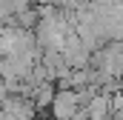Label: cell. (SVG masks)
Instances as JSON below:
<instances>
[{"instance_id": "1", "label": "cell", "mask_w": 123, "mask_h": 120, "mask_svg": "<svg viewBox=\"0 0 123 120\" xmlns=\"http://www.w3.org/2000/svg\"><path fill=\"white\" fill-rule=\"evenodd\" d=\"M77 109H80V103H77V91L74 89H55L52 106H49V117L52 120H69Z\"/></svg>"}, {"instance_id": "2", "label": "cell", "mask_w": 123, "mask_h": 120, "mask_svg": "<svg viewBox=\"0 0 123 120\" xmlns=\"http://www.w3.org/2000/svg\"><path fill=\"white\" fill-rule=\"evenodd\" d=\"M0 109L9 114L12 120H34V106H31L29 97H20V94H9L3 103H0Z\"/></svg>"}, {"instance_id": "3", "label": "cell", "mask_w": 123, "mask_h": 120, "mask_svg": "<svg viewBox=\"0 0 123 120\" xmlns=\"http://www.w3.org/2000/svg\"><path fill=\"white\" fill-rule=\"evenodd\" d=\"M83 112L89 114V120H112V97L97 91L92 100L83 106Z\"/></svg>"}, {"instance_id": "4", "label": "cell", "mask_w": 123, "mask_h": 120, "mask_svg": "<svg viewBox=\"0 0 123 120\" xmlns=\"http://www.w3.org/2000/svg\"><path fill=\"white\" fill-rule=\"evenodd\" d=\"M52 97H55V83H40L37 89L31 91V106H34V112H49V106H52Z\"/></svg>"}, {"instance_id": "5", "label": "cell", "mask_w": 123, "mask_h": 120, "mask_svg": "<svg viewBox=\"0 0 123 120\" xmlns=\"http://www.w3.org/2000/svg\"><path fill=\"white\" fill-rule=\"evenodd\" d=\"M37 23H40V12H37V6H31V9H23V12L12 14V26H17V29H23V31H34Z\"/></svg>"}, {"instance_id": "6", "label": "cell", "mask_w": 123, "mask_h": 120, "mask_svg": "<svg viewBox=\"0 0 123 120\" xmlns=\"http://www.w3.org/2000/svg\"><path fill=\"white\" fill-rule=\"evenodd\" d=\"M9 9H12V14H17V12H23V9H31L34 6V0H3Z\"/></svg>"}, {"instance_id": "7", "label": "cell", "mask_w": 123, "mask_h": 120, "mask_svg": "<svg viewBox=\"0 0 123 120\" xmlns=\"http://www.w3.org/2000/svg\"><path fill=\"white\" fill-rule=\"evenodd\" d=\"M3 26H12V9L0 0V29H3Z\"/></svg>"}, {"instance_id": "8", "label": "cell", "mask_w": 123, "mask_h": 120, "mask_svg": "<svg viewBox=\"0 0 123 120\" xmlns=\"http://www.w3.org/2000/svg\"><path fill=\"white\" fill-rule=\"evenodd\" d=\"M69 120H89V114H86L83 109H77V112H74V114H72V117H69Z\"/></svg>"}, {"instance_id": "9", "label": "cell", "mask_w": 123, "mask_h": 120, "mask_svg": "<svg viewBox=\"0 0 123 120\" xmlns=\"http://www.w3.org/2000/svg\"><path fill=\"white\" fill-rule=\"evenodd\" d=\"M0 120H3V112H0Z\"/></svg>"}]
</instances>
